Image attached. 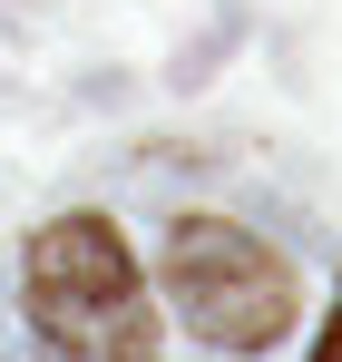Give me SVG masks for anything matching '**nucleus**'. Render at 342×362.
I'll return each instance as SVG.
<instances>
[{"label": "nucleus", "instance_id": "1", "mask_svg": "<svg viewBox=\"0 0 342 362\" xmlns=\"http://www.w3.org/2000/svg\"><path fill=\"white\" fill-rule=\"evenodd\" d=\"M20 294H30V323L69 362H157V303H147V284H137V264H127L108 216L40 226L30 264H20Z\"/></svg>", "mask_w": 342, "mask_h": 362}, {"label": "nucleus", "instance_id": "3", "mask_svg": "<svg viewBox=\"0 0 342 362\" xmlns=\"http://www.w3.org/2000/svg\"><path fill=\"white\" fill-rule=\"evenodd\" d=\"M313 362H342V303H333V323H323V343H313Z\"/></svg>", "mask_w": 342, "mask_h": 362}, {"label": "nucleus", "instance_id": "2", "mask_svg": "<svg viewBox=\"0 0 342 362\" xmlns=\"http://www.w3.org/2000/svg\"><path fill=\"white\" fill-rule=\"evenodd\" d=\"M167 294L186 313V333H206L216 353H264L293 323V264L264 235H244L225 216H186L167 235Z\"/></svg>", "mask_w": 342, "mask_h": 362}]
</instances>
